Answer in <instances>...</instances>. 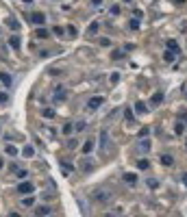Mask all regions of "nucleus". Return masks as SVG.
<instances>
[{"label": "nucleus", "instance_id": "nucleus-1", "mask_svg": "<svg viewBox=\"0 0 187 217\" xmlns=\"http://www.w3.org/2000/svg\"><path fill=\"white\" fill-rule=\"evenodd\" d=\"M102 104H104V98H102V96H94L92 100H89V102H87V109H98V106H102Z\"/></svg>", "mask_w": 187, "mask_h": 217}, {"label": "nucleus", "instance_id": "nucleus-2", "mask_svg": "<svg viewBox=\"0 0 187 217\" xmlns=\"http://www.w3.org/2000/svg\"><path fill=\"white\" fill-rule=\"evenodd\" d=\"M33 191H35V187H33L31 182H20V185H18V193H22V195L33 193Z\"/></svg>", "mask_w": 187, "mask_h": 217}, {"label": "nucleus", "instance_id": "nucleus-3", "mask_svg": "<svg viewBox=\"0 0 187 217\" xmlns=\"http://www.w3.org/2000/svg\"><path fill=\"white\" fill-rule=\"evenodd\" d=\"M31 20H33V24H35V26L46 24V15H44V13H39V11H37V13H33V17H31Z\"/></svg>", "mask_w": 187, "mask_h": 217}, {"label": "nucleus", "instance_id": "nucleus-4", "mask_svg": "<svg viewBox=\"0 0 187 217\" xmlns=\"http://www.w3.org/2000/svg\"><path fill=\"white\" fill-rule=\"evenodd\" d=\"M48 213H52L50 206H35V211H33V215L35 217H46Z\"/></svg>", "mask_w": 187, "mask_h": 217}, {"label": "nucleus", "instance_id": "nucleus-5", "mask_svg": "<svg viewBox=\"0 0 187 217\" xmlns=\"http://www.w3.org/2000/svg\"><path fill=\"white\" fill-rule=\"evenodd\" d=\"M9 46H11L13 50H20V46H22V42H20V35H11V37H9Z\"/></svg>", "mask_w": 187, "mask_h": 217}, {"label": "nucleus", "instance_id": "nucleus-6", "mask_svg": "<svg viewBox=\"0 0 187 217\" xmlns=\"http://www.w3.org/2000/svg\"><path fill=\"white\" fill-rule=\"evenodd\" d=\"M163 102V91H157V93H152V98H150V104L152 106H157V104H161Z\"/></svg>", "mask_w": 187, "mask_h": 217}, {"label": "nucleus", "instance_id": "nucleus-7", "mask_svg": "<svg viewBox=\"0 0 187 217\" xmlns=\"http://www.w3.org/2000/svg\"><path fill=\"white\" fill-rule=\"evenodd\" d=\"M96 200L98 202H107V200H111V193L109 191H96Z\"/></svg>", "mask_w": 187, "mask_h": 217}, {"label": "nucleus", "instance_id": "nucleus-8", "mask_svg": "<svg viewBox=\"0 0 187 217\" xmlns=\"http://www.w3.org/2000/svg\"><path fill=\"white\" fill-rule=\"evenodd\" d=\"M165 46H168V50H172L174 54H179V42H176V39H168Z\"/></svg>", "mask_w": 187, "mask_h": 217}, {"label": "nucleus", "instance_id": "nucleus-9", "mask_svg": "<svg viewBox=\"0 0 187 217\" xmlns=\"http://www.w3.org/2000/svg\"><path fill=\"white\" fill-rule=\"evenodd\" d=\"M0 81H2V85H4V87H11V83H13V81H11V76H9L7 72H0Z\"/></svg>", "mask_w": 187, "mask_h": 217}, {"label": "nucleus", "instance_id": "nucleus-10", "mask_svg": "<svg viewBox=\"0 0 187 217\" xmlns=\"http://www.w3.org/2000/svg\"><path fill=\"white\" fill-rule=\"evenodd\" d=\"M135 111H137V113H148V106H146V102L137 100V102H135Z\"/></svg>", "mask_w": 187, "mask_h": 217}, {"label": "nucleus", "instance_id": "nucleus-11", "mask_svg": "<svg viewBox=\"0 0 187 217\" xmlns=\"http://www.w3.org/2000/svg\"><path fill=\"white\" fill-rule=\"evenodd\" d=\"M83 152H85V154H92V152H94V139H87V141H85Z\"/></svg>", "mask_w": 187, "mask_h": 217}, {"label": "nucleus", "instance_id": "nucleus-12", "mask_svg": "<svg viewBox=\"0 0 187 217\" xmlns=\"http://www.w3.org/2000/svg\"><path fill=\"white\" fill-rule=\"evenodd\" d=\"M54 91H57V93H54V100H63V98H65V89H63V87H57Z\"/></svg>", "mask_w": 187, "mask_h": 217}, {"label": "nucleus", "instance_id": "nucleus-13", "mask_svg": "<svg viewBox=\"0 0 187 217\" xmlns=\"http://www.w3.org/2000/svg\"><path fill=\"white\" fill-rule=\"evenodd\" d=\"M161 163H163V165H165V167H170V165H172V163H174V159H172V156H170V154H163V156H161Z\"/></svg>", "mask_w": 187, "mask_h": 217}, {"label": "nucleus", "instance_id": "nucleus-14", "mask_svg": "<svg viewBox=\"0 0 187 217\" xmlns=\"http://www.w3.org/2000/svg\"><path fill=\"white\" fill-rule=\"evenodd\" d=\"M124 180H126V182H129V185H135V182H137V176H135V174H124Z\"/></svg>", "mask_w": 187, "mask_h": 217}, {"label": "nucleus", "instance_id": "nucleus-15", "mask_svg": "<svg viewBox=\"0 0 187 217\" xmlns=\"http://www.w3.org/2000/svg\"><path fill=\"white\" fill-rule=\"evenodd\" d=\"M35 37H37V39H46L48 31H46V28H37V31H35Z\"/></svg>", "mask_w": 187, "mask_h": 217}, {"label": "nucleus", "instance_id": "nucleus-16", "mask_svg": "<svg viewBox=\"0 0 187 217\" xmlns=\"http://www.w3.org/2000/svg\"><path fill=\"white\" fill-rule=\"evenodd\" d=\"M131 28H133V31H139V28H141V22L137 20V17H133V20H131Z\"/></svg>", "mask_w": 187, "mask_h": 217}, {"label": "nucleus", "instance_id": "nucleus-17", "mask_svg": "<svg viewBox=\"0 0 187 217\" xmlns=\"http://www.w3.org/2000/svg\"><path fill=\"white\" fill-rule=\"evenodd\" d=\"M150 167V163L146 161V159H141V161H137V170H148Z\"/></svg>", "mask_w": 187, "mask_h": 217}, {"label": "nucleus", "instance_id": "nucleus-18", "mask_svg": "<svg viewBox=\"0 0 187 217\" xmlns=\"http://www.w3.org/2000/svg\"><path fill=\"white\" fill-rule=\"evenodd\" d=\"M163 59H165V61H174V52H172V50H165V52H163Z\"/></svg>", "mask_w": 187, "mask_h": 217}, {"label": "nucleus", "instance_id": "nucleus-19", "mask_svg": "<svg viewBox=\"0 0 187 217\" xmlns=\"http://www.w3.org/2000/svg\"><path fill=\"white\" fill-rule=\"evenodd\" d=\"M183 128H185V124H181V122L174 124V132H176V135H183Z\"/></svg>", "mask_w": 187, "mask_h": 217}, {"label": "nucleus", "instance_id": "nucleus-20", "mask_svg": "<svg viewBox=\"0 0 187 217\" xmlns=\"http://www.w3.org/2000/svg\"><path fill=\"white\" fill-rule=\"evenodd\" d=\"M141 150H144V152L150 150V141H148V139H141Z\"/></svg>", "mask_w": 187, "mask_h": 217}, {"label": "nucleus", "instance_id": "nucleus-21", "mask_svg": "<svg viewBox=\"0 0 187 217\" xmlns=\"http://www.w3.org/2000/svg\"><path fill=\"white\" fill-rule=\"evenodd\" d=\"M7 154L15 156V154H18V148H15V145H7Z\"/></svg>", "mask_w": 187, "mask_h": 217}, {"label": "nucleus", "instance_id": "nucleus-22", "mask_svg": "<svg viewBox=\"0 0 187 217\" xmlns=\"http://www.w3.org/2000/svg\"><path fill=\"white\" fill-rule=\"evenodd\" d=\"M61 167H63V170H65V172H74V165H72V163H70V165H68V163H65V161H61Z\"/></svg>", "mask_w": 187, "mask_h": 217}, {"label": "nucleus", "instance_id": "nucleus-23", "mask_svg": "<svg viewBox=\"0 0 187 217\" xmlns=\"http://www.w3.org/2000/svg\"><path fill=\"white\" fill-rule=\"evenodd\" d=\"M98 43H100V46H104V48H109V46H111V39L102 37V39H98Z\"/></svg>", "mask_w": 187, "mask_h": 217}, {"label": "nucleus", "instance_id": "nucleus-24", "mask_svg": "<svg viewBox=\"0 0 187 217\" xmlns=\"http://www.w3.org/2000/svg\"><path fill=\"white\" fill-rule=\"evenodd\" d=\"M9 26H11V28H13V31H15V28H20V22H18V20H13V17H11V20H9Z\"/></svg>", "mask_w": 187, "mask_h": 217}, {"label": "nucleus", "instance_id": "nucleus-25", "mask_svg": "<svg viewBox=\"0 0 187 217\" xmlns=\"http://www.w3.org/2000/svg\"><path fill=\"white\" fill-rule=\"evenodd\" d=\"M111 59H113V61L122 59V52H120V50H113V52H111Z\"/></svg>", "mask_w": 187, "mask_h": 217}, {"label": "nucleus", "instance_id": "nucleus-26", "mask_svg": "<svg viewBox=\"0 0 187 217\" xmlns=\"http://www.w3.org/2000/svg\"><path fill=\"white\" fill-rule=\"evenodd\" d=\"M33 202H35V198H24V200H22L24 206H33Z\"/></svg>", "mask_w": 187, "mask_h": 217}, {"label": "nucleus", "instance_id": "nucleus-27", "mask_svg": "<svg viewBox=\"0 0 187 217\" xmlns=\"http://www.w3.org/2000/svg\"><path fill=\"white\" fill-rule=\"evenodd\" d=\"M42 115H44V117H54V111H50V109H44V111H42Z\"/></svg>", "mask_w": 187, "mask_h": 217}, {"label": "nucleus", "instance_id": "nucleus-28", "mask_svg": "<svg viewBox=\"0 0 187 217\" xmlns=\"http://www.w3.org/2000/svg\"><path fill=\"white\" fill-rule=\"evenodd\" d=\"M72 130H74V126H72V124H65V126H63V135H70Z\"/></svg>", "mask_w": 187, "mask_h": 217}, {"label": "nucleus", "instance_id": "nucleus-29", "mask_svg": "<svg viewBox=\"0 0 187 217\" xmlns=\"http://www.w3.org/2000/svg\"><path fill=\"white\" fill-rule=\"evenodd\" d=\"M76 145H78V141H76V139H70V141H68V148H70V150H74Z\"/></svg>", "mask_w": 187, "mask_h": 217}, {"label": "nucleus", "instance_id": "nucleus-30", "mask_svg": "<svg viewBox=\"0 0 187 217\" xmlns=\"http://www.w3.org/2000/svg\"><path fill=\"white\" fill-rule=\"evenodd\" d=\"M74 130H85V122H76V124H74Z\"/></svg>", "mask_w": 187, "mask_h": 217}, {"label": "nucleus", "instance_id": "nucleus-31", "mask_svg": "<svg viewBox=\"0 0 187 217\" xmlns=\"http://www.w3.org/2000/svg\"><path fill=\"white\" fill-rule=\"evenodd\" d=\"M68 35H70V37H76V28H74V26H68Z\"/></svg>", "mask_w": 187, "mask_h": 217}, {"label": "nucleus", "instance_id": "nucleus-32", "mask_svg": "<svg viewBox=\"0 0 187 217\" xmlns=\"http://www.w3.org/2000/svg\"><path fill=\"white\" fill-rule=\"evenodd\" d=\"M24 156H33V148H31V145L24 148Z\"/></svg>", "mask_w": 187, "mask_h": 217}, {"label": "nucleus", "instance_id": "nucleus-33", "mask_svg": "<svg viewBox=\"0 0 187 217\" xmlns=\"http://www.w3.org/2000/svg\"><path fill=\"white\" fill-rule=\"evenodd\" d=\"M52 31H54V35H63V33H65V31H63V28H61V26H54V28H52Z\"/></svg>", "mask_w": 187, "mask_h": 217}, {"label": "nucleus", "instance_id": "nucleus-34", "mask_svg": "<svg viewBox=\"0 0 187 217\" xmlns=\"http://www.w3.org/2000/svg\"><path fill=\"white\" fill-rule=\"evenodd\" d=\"M118 81H120V74H113L111 76V85H118Z\"/></svg>", "mask_w": 187, "mask_h": 217}, {"label": "nucleus", "instance_id": "nucleus-35", "mask_svg": "<svg viewBox=\"0 0 187 217\" xmlns=\"http://www.w3.org/2000/svg\"><path fill=\"white\" fill-rule=\"evenodd\" d=\"M0 102H9V96L4 91H0Z\"/></svg>", "mask_w": 187, "mask_h": 217}, {"label": "nucleus", "instance_id": "nucleus-36", "mask_svg": "<svg viewBox=\"0 0 187 217\" xmlns=\"http://www.w3.org/2000/svg\"><path fill=\"white\" fill-rule=\"evenodd\" d=\"M96 31H98V22H94L92 26H89V33H96Z\"/></svg>", "mask_w": 187, "mask_h": 217}, {"label": "nucleus", "instance_id": "nucleus-37", "mask_svg": "<svg viewBox=\"0 0 187 217\" xmlns=\"http://www.w3.org/2000/svg\"><path fill=\"white\" fill-rule=\"evenodd\" d=\"M133 13H135V17H139V20H141V17H144V13H141V9H135Z\"/></svg>", "mask_w": 187, "mask_h": 217}, {"label": "nucleus", "instance_id": "nucleus-38", "mask_svg": "<svg viewBox=\"0 0 187 217\" xmlns=\"http://www.w3.org/2000/svg\"><path fill=\"white\" fill-rule=\"evenodd\" d=\"M111 13H113V15H118V13H120V7H118V4H115V7H111Z\"/></svg>", "mask_w": 187, "mask_h": 217}, {"label": "nucleus", "instance_id": "nucleus-39", "mask_svg": "<svg viewBox=\"0 0 187 217\" xmlns=\"http://www.w3.org/2000/svg\"><path fill=\"white\" fill-rule=\"evenodd\" d=\"M100 2H102V0H92V4H94V7H98Z\"/></svg>", "mask_w": 187, "mask_h": 217}, {"label": "nucleus", "instance_id": "nucleus-40", "mask_svg": "<svg viewBox=\"0 0 187 217\" xmlns=\"http://www.w3.org/2000/svg\"><path fill=\"white\" fill-rule=\"evenodd\" d=\"M183 182H185V187H187V172L183 174Z\"/></svg>", "mask_w": 187, "mask_h": 217}, {"label": "nucleus", "instance_id": "nucleus-41", "mask_svg": "<svg viewBox=\"0 0 187 217\" xmlns=\"http://www.w3.org/2000/svg\"><path fill=\"white\" fill-rule=\"evenodd\" d=\"M2 167H4V161H2V156H0V170H2Z\"/></svg>", "mask_w": 187, "mask_h": 217}, {"label": "nucleus", "instance_id": "nucleus-42", "mask_svg": "<svg viewBox=\"0 0 187 217\" xmlns=\"http://www.w3.org/2000/svg\"><path fill=\"white\" fill-rule=\"evenodd\" d=\"M124 2H131V0H124Z\"/></svg>", "mask_w": 187, "mask_h": 217}, {"label": "nucleus", "instance_id": "nucleus-43", "mask_svg": "<svg viewBox=\"0 0 187 217\" xmlns=\"http://www.w3.org/2000/svg\"><path fill=\"white\" fill-rule=\"evenodd\" d=\"M185 145H187V141H185Z\"/></svg>", "mask_w": 187, "mask_h": 217}]
</instances>
